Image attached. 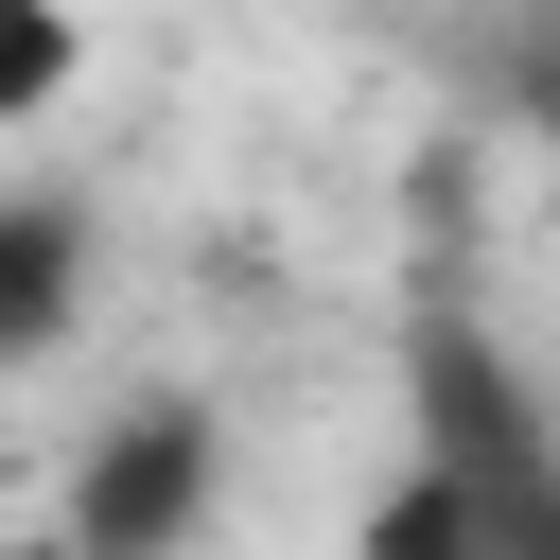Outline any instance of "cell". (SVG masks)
<instances>
[{
    "label": "cell",
    "mask_w": 560,
    "mask_h": 560,
    "mask_svg": "<svg viewBox=\"0 0 560 560\" xmlns=\"http://www.w3.org/2000/svg\"><path fill=\"white\" fill-rule=\"evenodd\" d=\"M420 455L472 490V560H560V420L525 402V368L472 315H420Z\"/></svg>",
    "instance_id": "6da1fadb"
},
{
    "label": "cell",
    "mask_w": 560,
    "mask_h": 560,
    "mask_svg": "<svg viewBox=\"0 0 560 560\" xmlns=\"http://www.w3.org/2000/svg\"><path fill=\"white\" fill-rule=\"evenodd\" d=\"M210 490H228V420H210V402H122V420L88 438V472H70L52 525H70L88 560H192Z\"/></svg>",
    "instance_id": "7a4b0ae2"
},
{
    "label": "cell",
    "mask_w": 560,
    "mask_h": 560,
    "mask_svg": "<svg viewBox=\"0 0 560 560\" xmlns=\"http://www.w3.org/2000/svg\"><path fill=\"white\" fill-rule=\"evenodd\" d=\"M88 298H105V228H88V192L0 175V385L52 368V350L88 332Z\"/></svg>",
    "instance_id": "3957f363"
},
{
    "label": "cell",
    "mask_w": 560,
    "mask_h": 560,
    "mask_svg": "<svg viewBox=\"0 0 560 560\" xmlns=\"http://www.w3.org/2000/svg\"><path fill=\"white\" fill-rule=\"evenodd\" d=\"M70 88H88V18H70V0H0V175H18V140H35Z\"/></svg>",
    "instance_id": "277c9868"
},
{
    "label": "cell",
    "mask_w": 560,
    "mask_h": 560,
    "mask_svg": "<svg viewBox=\"0 0 560 560\" xmlns=\"http://www.w3.org/2000/svg\"><path fill=\"white\" fill-rule=\"evenodd\" d=\"M0 560H88V542L70 525H0Z\"/></svg>",
    "instance_id": "5b68a950"
}]
</instances>
